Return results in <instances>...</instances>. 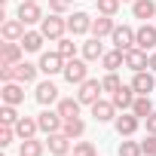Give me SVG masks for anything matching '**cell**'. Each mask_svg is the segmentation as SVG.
Segmentation results:
<instances>
[{"mask_svg": "<svg viewBox=\"0 0 156 156\" xmlns=\"http://www.w3.org/2000/svg\"><path fill=\"white\" fill-rule=\"evenodd\" d=\"M40 31H43V37H46V40H61V37H64V31H67V22L61 19V12H52V16H43Z\"/></svg>", "mask_w": 156, "mask_h": 156, "instance_id": "obj_1", "label": "cell"}, {"mask_svg": "<svg viewBox=\"0 0 156 156\" xmlns=\"http://www.w3.org/2000/svg\"><path fill=\"white\" fill-rule=\"evenodd\" d=\"M64 80L73 86H80V83H86L89 80V67H86V58H67L64 61Z\"/></svg>", "mask_w": 156, "mask_h": 156, "instance_id": "obj_2", "label": "cell"}, {"mask_svg": "<svg viewBox=\"0 0 156 156\" xmlns=\"http://www.w3.org/2000/svg\"><path fill=\"white\" fill-rule=\"evenodd\" d=\"M37 122H40V132H43V135H55V132L64 129V116H61L58 110H43V113L37 116Z\"/></svg>", "mask_w": 156, "mask_h": 156, "instance_id": "obj_3", "label": "cell"}, {"mask_svg": "<svg viewBox=\"0 0 156 156\" xmlns=\"http://www.w3.org/2000/svg\"><path fill=\"white\" fill-rule=\"evenodd\" d=\"M110 40H113V46H116L119 52L135 49V31H132L129 25H116V28H113V34H110Z\"/></svg>", "mask_w": 156, "mask_h": 156, "instance_id": "obj_4", "label": "cell"}, {"mask_svg": "<svg viewBox=\"0 0 156 156\" xmlns=\"http://www.w3.org/2000/svg\"><path fill=\"white\" fill-rule=\"evenodd\" d=\"M40 70H43L46 76L64 73V58H61V52H58V49H55V52H43V55H40Z\"/></svg>", "mask_w": 156, "mask_h": 156, "instance_id": "obj_5", "label": "cell"}, {"mask_svg": "<svg viewBox=\"0 0 156 156\" xmlns=\"http://www.w3.org/2000/svg\"><path fill=\"white\" fill-rule=\"evenodd\" d=\"M16 19H22L25 25H37V22H43V9H40L37 0H22V6H19Z\"/></svg>", "mask_w": 156, "mask_h": 156, "instance_id": "obj_6", "label": "cell"}, {"mask_svg": "<svg viewBox=\"0 0 156 156\" xmlns=\"http://www.w3.org/2000/svg\"><path fill=\"white\" fill-rule=\"evenodd\" d=\"M101 92H104V86H101L98 80H86V83H80L76 98H80V104H95V101L101 98Z\"/></svg>", "mask_w": 156, "mask_h": 156, "instance_id": "obj_7", "label": "cell"}, {"mask_svg": "<svg viewBox=\"0 0 156 156\" xmlns=\"http://www.w3.org/2000/svg\"><path fill=\"white\" fill-rule=\"evenodd\" d=\"M126 67H129V70H135V73H138V70H150V55H147L144 49H138V46H135V49H129V52H126Z\"/></svg>", "mask_w": 156, "mask_h": 156, "instance_id": "obj_8", "label": "cell"}, {"mask_svg": "<svg viewBox=\"0 0 156 156\" xmlns=\"http://www.w3.org/2000/svg\"><path fill=\"white\" fill-rule=\"evenodd\" d=\"M135 46H138V49H144V52H150V49L156 46V28L144 22V25L135 31Z\"/></svg>", "mask_w": 156, "mask_h": 156, "instance_id": "obj_9", "label": "cell"}, {"mask_svg": "<svg viewBox=\"0 0 156 156\" xmlns=\"http://www.w3.org/2000/svg\"><path fill=\"white\" fill-rule=\"evenodd\" d=\"M0 34H3V40H9V43H22V37H25V22H22V19H6L3 28H0Z\"/></svg>", "mask_w": 156, "mask_h": 156, "instance_id": "obj_10", "label": "cell"}, {"mask_svg": "<svg viewBox=\"0 0 156 156\" xmlns=\"http://www.w3.org/2000/svg\"><path fill=\"white\" fill-rule=\"evenodd\" d=\"M116 132H119V138H132L135 132H138V126H141V116H135V113H122V116H116Z\"/></svg>", "mask_w": 156, "mask_h": 156, "instance_id": "obj_11", "label": "cell"}, {"mask_svg": "<svg viewBox=\"0 0 156 156\" xmlns=\"http://www.w3.org/2000/svg\"><path fill=\"white\" fill-rule=\"evenodd\" d=\"M46 147H49V153H52V156H67V150H70V138H67L64 132L46 135Z\"/></svg>", "mask_w": 156, "mask_h": 156, "instance_id": "obj_12", "label": "cell"}, {"mask_svg": "<svg viewBox=\"0 0 156 156\" xmlns=\"http://www.w3.org/2000/svg\"><path fill=\"white\" fill-rule=\"evenodd\" d=\"M0 95H3V104H22V101H25V89H22V83H19V80L3 83Z\"/></svg>", "mask_w": 156, "mask_h": 156, "instance_id": "obj_13", "label": "cell"}, {"mask_svg": "<svg viewBox=\"0 0 156 156\" xmlns=\"http://www.w3.org/2000/svg\"><path fill=\"white\" fill-rule=\"evenodd\" d=\"M34 98H37V104H43V107H49L52 101H58V89H55V83H52V80L40 83L37 92H34Z\"/></svg>", "mask_w": 156, "mask_h": 156, "instance_id": "obj_14", "label": "cell"}, {"mask_svg": "<svg viewBox=\"0 0 156 156\" xmlns=\"http://www.w3.org/2000/svg\"><path fill=\"white\" fill-rule=\"evenodd\" d=\"M153 86H156V80H153V73H150V70H138V73H135V80H132V89H135L138 95H150Z\"/></svg>", "mask_w": 156, "mask_h": 156, "instance_id": "obj_15", "label": "cell"}, {"mask_svg": "<svg viewBox=\"0 0 156 156\" xmlns=\"http://www.w3.org/2000/svg\"><path fill=\"white\" fill-rule=\"evenodd\" d=\"M67 31H70V34H76V37H80V34H86V31H92V19H89L86 12H73V16L67 19Z\"/></svg>", "mask_w": 156, "mask_h": 156, "instance_id": "obj_16", "label": "cell"}, {"mask_svg": "<svg viewBox=\"0 0 156 156\" xmlns=\"http://www.w3.org/2000/svg\"><path fill=\"white\" fill-rule=\"evenodd\" d=\"M22 52H25V46L22 43H3V52H0V64H19L22 61Z\"/></svg>", "mask_w": 156, "mask_h": 156, "instance_id": "obj_17", "label": "cell"}, {"mask_svg": "<svg viewBox=\"0 0 156 156\" xmlns=\"http://www.w3.org/2000/svg\"><path fill=\"white\" fill-rule=\"evenodd\" d=\"M110 101H113L116 110H132V104H135V89H132V86H122L119 92H113Z\"/></svg>", "mask_w": 156, "mask_h": 156, "instance_id": "obj_18", "label": "cell"}, {"mask_svg": "<svg viewBox=\"0 0 156 156\" xmlns=\"http://www.w3.org/2000/svg\"><path fill=\"white\" fill-rule=\"evenodd\" d=\"M113 113H116L113 101H101V98H98V101L92 104V116H95V122H110Z\"/></svg>", "mask_w": 156, "mask_h": 156, "instance_id": "obj_19", "label": "cell"}, {"mask_svg": "<svg viewBox=\"0 0 156 156\" xmlns=\"http://www.w3.org/2000/svg\"><path fill=\"white\" fill-rule=\"evenodd\" d=\"M37 70H40V64L19 61V64H16V80H19V83H34V80H37Z\"/></svg>", "mask_w": 156, "mask_h": 156, "instance_id": "obj_20", "label": "cell"}, {"mask_svg": "<svg viewBox=\"0 0 156 156\" xmlns=\"http://www.w3.org/2000/svg\"><path fill=\"white\" fill-rule=\"evenodd\" d=\"M132 12H135V19H141V22L156 19V3H153V0H135V3H132Z\"/></svg>", "mask_w": 156, "mask_h": 156, "instance_id": "obj_21", "label": "cell"}, {"mask_svg": "<svg viewBox=\"0 0 156 156\" xmlns=\"http://www.w3.org/2000/svg\"><path fill=\"white\" fill-rule=\"evenodd\" d=\"M113 16H98V19H92V34L95 37H110L113 34Z\"/></svg>", "mask_w": 156, "mask_h": 156, "instance_id": "obj_22", "label": "cell"}, {"mask_svg": "<svg viewBox=\"0 0 156 156\" xmlns=\"http://www.w3.org/2000/svg\"><path fill=\"white\" fill-rule=\"evenodd\" d=\"M101 55H104L101 37H92V40L83 43V58H86V61H101Z\"/></svg>", "mask_w": 156, "mask_h": 156, "instance_id": "obj_23", "label": "cell"}, {"mask_svg": "<svg viewBox=\"0 0 156 156\" xmlns=\"http://www.w3.org/2000/svg\"><path fill=\"white\" fill-rule=\"evenodd\" d=\"M37 132H40V122H37V119H31V116H22V119L16 122V135H19L22 141H25V138H34Z\"/></svg>", "mask_w": 156, "mask_h": 156, "instance_id": "obj_24", "label": "cell"}, {"mask_svg": "<svg viewBox=\"0 0 156 156\" xmlns=\"http://www.w3.org/2000/svg\"><path fill=\"white\" fill-rule=\"evenodd\" d=\"M43 31H25V37H22V46H25V52H40L43 49Z\"/></svg>", "mask_w": 156, "mask_h": 156, "instance_id": "obj_25", "label": "cell"}, {"mask_svg": "<svg viewBox=\"0 0 156 156\" xmlns=\"http://www.w3.org/2000/svg\"><path fill=\"white\" fill-rule=\"evenodd\" d=\"M58 113H61L64 119L80 116V98H61V101H58Z\"/></svg>", "mask_w": 156, "mask_h": 156, "instance_id": "obj_26", "label": "cell"}, {"mask_svg": "<svg viewBox=\"0 0 156 156\" xmlns=\"http://www.w3.org/2000/svg\"><path fill=\"white\" fill-rule=\"evenodd\" d=\"M132 113L141 116V119H147V116L153 113V101H150V95H138L135 104H132Z\"/></svg>", "mask_w": 156, "mask_h": 156, "instance_id": "obj_27", "label": "cell"}, {"mask_svg": "<svg viewBox=\"0 0 156 156\" xmlns=\"http://www.w3.org/2000/svg\"><path fill=\"white\" fill-rule=\"evenodd\" d=\"M101 64H104V70H116L119 64H126V52H119V49L104 52V55H101Z\"/></svg>", "mask_w": 156, "mask_h": 156, "instance_id": "obj_28", "label": "cell"}, {"mask_svg": "<svg viewBox=\"0 0 156 156\" xmlns=\"http://www.w3.org/2000/svg\"><path fill=\"white\" fill-rule=\"evenodd\" d=\"M61 132H64V135L73 141V138H80V135L86 132V122H83L80 116H73V119H64V129H61Z\"/></svg>", "mask_w": 156, "mask_h": 156, "instance_id": "obj_29", "label": "cell"}, {"mask_svg": "<svg viewBox=\"0 0 156 156\" xmlns=\"http://www.w3.org/2000/svg\"><path fill=\"white\" fill-rule=\"evenodd\" d=\"M19 156H43V144L37 138H25L19 147Z\"/></svg>", "mask_w": 156, "mask_h": 156, "instance_id": "obj_30", "label": "cell"}, {"mask_svg": "<svg viewBox=\"0 0 156 156\" xmlns=\"http://www.w3.org/2000/svg\"><path fill=\"white\" fill-rule=\"evenodd\" d=\"M22 116L16 113V104H3V107H0V122H3V126H16Z\"/></svg>", "mask_w": 156, "mask_h": 156, "instance_id": "obj_31", "label": "cell"}, {"mask_svg": "<svg viewBox=\"0 0 156 156\" xmlns=\"http://www.w3.org/2000/svg\"><path fill=\"white\" fill-rule=\"evenodd\" d=\"M101 86H104V92H110V95L122 89V83H119V76H116V70H107V76L101 80Z\"/></svg>", "mask_w": 156, "mask_h": 156, "instance_id": "obj_32", "label": "cell"}, {"mask_svg": "<svg viewBox=\"0 0 156 156\" xmlns=\"http://www.w3.org/2000/svg\"><path fill=\"white\" fill-rule=\"evenodd\" d=\"M58 52H61V58H64V61H67V58H76V43L61 37V40H58Z\"/></svg>", "mask_w": 156, "mask_h": 156, "instance_id": "obj_33", "label": "cell"}, {"mask_svg": "<svg viewBox=\"0 0 156 156\" xmlns=\"http://www.w3.org/2000/svg\"><path fill=\"white\" fill-rule=\"evenodd\" d=\"M119 156H144V150H141L138 141H122L119 144Z\"/></svg>", "mask_w": 156, "mask_h": 156, "instance_id": "obj_34", "label": "cell"}, {"mask_svg": "<svg viewBox=\"0 0 156 156\" xmlns=\"http://www.w3.org/2000/svg\"><path fill=\"white\" fill-rule=\"evenodd\" d=\"M95 3H98L101 16H116V9H119V0H95Z\"/></svg>", "mask_w": 156, "mask_h": 156, "instance_id": "obj_35", "label": "cell"}, {"mask_svg": "<svg viewBox=\"0 0 156 156\" xmlns=\"http://www.w3.org/2000/svg\"><path fill=\"white\" fill-rule=\"evenodd\" d=\"M73 156H95V147L89 141H76L73 144Z\"/></svg>", "mask_w": 156, "mask_h": 156, "instance_id": "obj_36", "label": "cell"}, {"mask_svg": "<svg viewBox=\"0 0 156 156\" xmlns=\"http://www.w3.org/2000/svg\"><path fill=\"white\" fill-rule=\"evenodd\" d=\"M141 150H144V156H156V135L147 132V138L141 141Z\"/></svg>", "mask_w": 156, "mask_h": 156, "instance_id": "obj_37", "label": "cell"}, {"mask_svg": "<svg viewBox=\"0 0 156 156\" xmlns=\"http://www.w3.org/2000/svg\"><path fill=\"white\" fill-rule=\"evenodd\" d=\"M12 138H16V126H3L0 129V147H9Z\"/></svg>", "mask_w": 156, "mask_h": 156, "instance_id": "obj_38", "label": "cell"}, {"mask_svg": "<svg viewBox=\"0 0 156 156\" xmlns=\"http://www.w3.org/2000/svg\"><path fill=\"white\" fill-rule=\"evenodd\" d=\"M73 6V0H49V9L52 12H67Z\"/></svg>", "mask_w": 156, "mask_h": 156, "instance_id": "obj_39", "label": "cell"}, {"mask_svg": "<svg viewBox=\"0 0 156 156\" xmlns=\"http://www.w3.org/2000/svg\"><path fill=\"white\" fill-rule=\"evenodd\" d=\"M144 122H147V132H150V135H156V110H153V113H150Z\"/></svg>", "mask_w": 156, "mask_h": 156, "instance_id": "obj_40", "label": "cell"}, {"mask_svg": "<svg viewBox=\"0 0 156 156\" xmlns=\"http://www.w3.org/2000/svg\"><path fill=\"white\" fill-rule=\"evenodd\" d=\"M150 70H156V52L150 55Z\"/></svg>", "mask_w": 156, "mask_h": 156, "instance_id": "obj_41", "label": "cell"}, {"mask_svg": "<svg viewBox=\"0 0 156 156\" xmlns=\"http://www.w3.org/2000/svg\"><path fill=\"white\" fill-rule=\"evenodd\" d=\"M0 3H9V0H0Z\"/></svg>", "mask_w": 156, "mask_h": 156, "instance_id": "obj_42", "label": "cell"}, {"mask_svg": "<svg viewBox=\"0 0 156 156\" xmlns=\"http://www.w3.org/2000/svg\"><path fill=\"white\" fill-rule=\"evenodd\" d=\"M132 3H135V0H132Z\"/></svg>", "mask_w": 156, "mask_h": 156, "instance_id": "obj_43", "label": "cell"}]
</instances>
